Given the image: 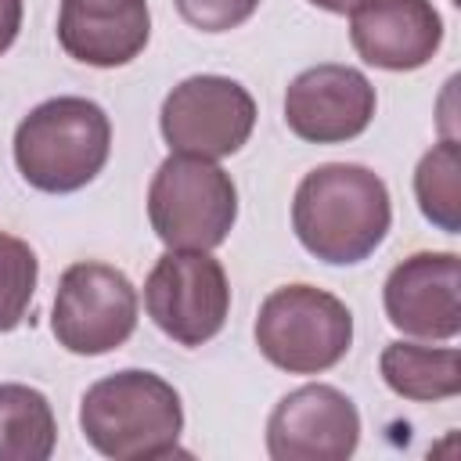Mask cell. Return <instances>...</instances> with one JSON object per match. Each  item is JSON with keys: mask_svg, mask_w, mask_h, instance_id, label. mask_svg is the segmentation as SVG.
I'll return each instance as SVG.
<instances>
[{"mask_svg": "<svg viewBox=\"0 0 461 461\" xmlns=\"http://www.w3.org/2000/svg\"><path fill=\"white\" fill-rule=\"evenodd\" d=\"M393 202L385 180L357 162H324L310 169L292 198V230L299 245L331 267L364 263L389 234Z\"/></svg>", "mask_w": 461, "mask_h": 461, "instance_id": "6da1fadb", "label": "cell"}, {"mask_svg": "<svg viewBox=\"0 0 461 461\" xmlns=\"http://www.w3.org/2000/svg\"><path fill=\"white\" fill-rule=\"evenodd\" d=\"M86 443L112 461H155L180 454L184 432L180 393L155 371L126 367L97 378L79 400Z\"/></svg>", "mask_w": 461, "mask_h": 461, "instance_id": "7a4b0ae2", "label": "cell"}, {"mask_svg": "<svg viewBox=\"0 0 461 461\" xmlns=\"http://www.w3.org/2000/svg\"><path fill=\"white\" fill-rule=\"evenodd\" d=\"M112 155V119L90 97H50L14 130V166L43 194L86 187Z\"/></svg>", "mask_w": 461, "mask_h": 461, "instance_id": "3957f363", "label": "cell"}, {"mask_svg": "<svg viewBox=\"0 0 461 461\" xmlns=\"http://www.w3.org/2000/svg\"><path fill=\"white\" fill-rule=\"evenodd\" d=\"M259 353L288 375H321L335 367L353 346L349 306L313 285H281L259 303L256 317Z\"/></svg>", "mask_w": 461, "mask_h": 461, "instance_id": "277c9868", "label": "cell"}, {"mask_svg": "<svg viewBox=\"0 0 461 461\" xmlns=\"http://www.w3.org/2000/svg\"><path fill=\"white\" fill-rule=\"evenodd\" d=\"M148 220L166 249L209 252L238 220V187L212 158L169 155L151 176Z\"/></svg>", "mask_w": 461, "mask_h": 461, "instance_id": "5b68a950", "label": "cell"}, {"mask_svg": "<svg viewBox=\"0 0 461 461\" xmlns=\"http://www.w3.org/2000/svg\"><path fill=\"white\" fill-rule=\"evenodd\" d=\"M137 328V288L108 263H72L58 277L50 331L58 346L76 357H101L119 349Z\"/></svg>", "mask_w": 461, "mask_h": 461, "instance_id": "8992f818", "label": "cell"}, {"mask_svg": "<svg viewBox=\"0 0 461 461\" xmlns=\"http://www.w3.org/2000/svg\"><path fill=\"white\" fill-rule=\"evenodd\" d=\"M256 126L252 94L230 76H187L176 83L158 112V130L173 155L227 158L241 151Z\"/></svg>", "mask_w": 461, "mask_h": 461, "instance_id": "52a82bcc", "label": "cell"}, {"mask_svg": "<svg viewBox=\"0 0 461 461\" xmlns=\"http://www.w3.org/2000/svg\"><path fill=\"white\" fill-rule=\"evenodd\" d=\"M144 310L162 335L180 346L216 339L230 313V285L209 252L169 249L144 281Z\"/></svg>", "mask_w": 461, "mask_h": 461, "instance_id": "ba28073f", "label": "cell"}, {"mask_svg": "<svg viewBox=\"0 0 461 461\" xmlns=\"http://www.w3.org/2000/svg\"><path fill=\"white\" fill-rule=\"evenodd\" d=\"M357 443V403L324 382L292 389L267 418V454L274 461H346Z\"/></svg>", "mask_w": 461, "mask_h": 461, "instance_id": "9c48e42d", "label": "cell"}, {"mask_svg": "<svg viewBox=\"0 0 461 461\" xmlns=\"http://www.w3.org/2000/svg\"><path fill=\"white\" fill-rule=\"evenodd\" d=\"M371 79L339 61L303 68L285 90V122L299 140L310 144H346L360 137L375 119Z\"/></svg>", "mask_w": 461, "mask_h": 461, "instance_id": "30bf717a", "label": "cell"}, {"mask_svg": "<svg viewBox=\"0 0 461 461\" xmlns=\"http://www.w3.org/2000/svg\"><path fill=\"white\" fill-rule=\"evenodd\" d=\"M382 306L396 331L450 342L461 331L457 252H414L403 263H396L385 277Z\"/></svg>", "mask_w": 461, "mask_h": 461, "instance_id": "8fae6325", "label": "cell"}, {"mask_svg": "<svg viewBox=\"0 0 461 461\" xmlns=\"http://www.w3.org/2000/svg\"><path fill=\"white\" fill-rule=\"evenodd\" d=\"M353 50L385 72H414L443 47V18L432 0H364L349 11Z\"/></svg>", "mask_w": 461, "mask_h": 461, "instance_id": "7c38bea8", "label": "cell"}, {"mask_svg": "<svg viewBox=\"0 0 461 461\" xmlns=\"http://www.w3.org/2000/svg\"><path fill=\"white\" fill-rule=\"evenodd\" d=\"M151 36L148 0H61L58 43L90 68L130 65Z\"/></svg>", "mask_w": 461, "mask_h": 461, "instance_id": "4fadbf2b", "label": "cell"}, {"mask_svg": "<svg viewBox=\"0 0 461 461\" xmlns=\"http://www.w3.org/2000/svg\"><path fill=\"white\" fill-rule=\"evenodd\" d=\"M382 382L414 403L454 400L461 393V357L454 346H421V342H389L378 357Z\"/></svg>", "mask_w": 461, "mask_h": 461, "instance_id": "5bb4252c", "label": "cell"}, {"mask_svg": "<svg viewBox=\"0 0 461 461\" xmlns=\"http://www.w3.org/2000/svg\"><path fill=\"white\" fill-rule=\"evenodd\" d=\"M58 447L50 400L22 382H0V461H47Z\"/></svg>", "mask_w": 461, "mask_h": 461, "instance_id": "9a60e30c", "label": "cell"}, {"mask_svg": "<svg viewBox=\"0 0 461 461\" xmlns=\"http://www.w3.org/2000/svg\"><path fill=\"white\" fill-rule=\"evenodd\" d=\"M414 198L421 216L443 234L461 230V148L457 140L432 144L414 169Z\"/></svg>", "mask_w": 461, "mask_h": 461, "instance_id": "2e32d148", "label": "cell"}, {"mask_svg": "<svg viewBox=\"0 0 461 461\" xmlns=\"http://www.w3.org/2000/svg\"><path fill=\"white\" fill-rule=\"evenodd\" d=\"M40 259L29 241L0 230V331H14L36 295Z\"/></svg>", "mask_w": 461, "mask_h": 461, "instance_id": "e0dca14e", "label": "cell"}, {"mask_svg": "<svg viewBox=\"0 0 461 461\" xmlns=\"http://www.w3.org/2000/svg\"><path fill=\"white\" fill-rule=\"evenodd\" d=\"M180 18L202 32H230L238 25H245L259 0H173Z\"/></svg>", "mask_w": 461, "mask_h": 461, "instance_id": "ac0fdd59", "label": "cell"}, {"mask_svg": "<svg viewBox=\"0 0 461 461\" xmlns=\"http://www.w3.org/2000/svg\"><path fill=\"white\" fill-rule=\"evenodd\" d=\"M22 14H25L22 0H0V54L11 50V43L18 40V32H22Z\"/></svg>", "mask_w": 461, "mask_h": 461, "instance_id": "d6986e66", "label": "cell"}, {"mask_svg": "<svg viewBox=\"0 0 461 461\" xmlns=\"http://www.w3.org/2000/svg\"><path fill=\"white\" fill-rule=\"evenodd\" d=\"M313 7H321V11H331V14H349L353 7H360L364 0H310Z\"/></svg>", "mask_w": 461, "mask_h": 461, "instance_id": "ffe728a7", "label": "cell"}]
</instances>
